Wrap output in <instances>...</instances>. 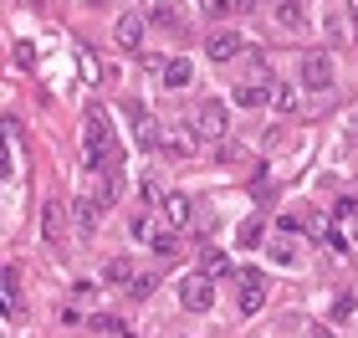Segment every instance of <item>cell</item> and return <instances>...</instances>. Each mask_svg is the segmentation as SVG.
I'll return each instance as SVG.
<instances>
[{
  "label": "cell",
  "mask_w": 358,
  "mask_h": 338,
  "mask_svg": "<svg viewBox=\"0 0 358 338\" xmlns=\"http://www.w3.org/2000/svg\"><path fill=\"white\" fill-rule=\"evenodd\" d=\"M15 67H36V41H15Z\"/></svg>",
  "instance_id": "23"
},
{
  "label": "cell",
  "mask_w": 358,
  "mask_h": 338,
  "mask_svg": "<svg viewBox=\"0 0 358 338\" xmlns=\"http://www.w3.org/2000/svg\"><path fill=\"white\" fill-rule=\"evenodd\" d=\"M134 123H138V134H134V139H138V149H159V143H164V128H159L143 108H134Z\"/></svg>",
  "instance_id": "11"
},
{
  "label": "cell",
  "mask_w": 358,
  "mask_h": 338,
  "mask_svg": "<svg viewBox=\"0 0 358 338\" xmlns=\"http://www.w3.org/2000/svg\"><path fill=\"white\" fill-rule=\"evenodd\" d=\"M271 87H276V83H271ZM271 87H262V83H241V87H236V108H262V103L271 108Z\"/></svg>",
  "instance_id": "13"
},
{
  "label": "cell",
  "mask_w": 358,
  "mask_h": 338,
  "mask_svg": "<svg viewBox=\"0 0 358 338\" xmlns=\"http://www.w3.org/2000/svg\"><path fill=\"white\" fill-rule=\"evenodd\" d=\"M15 302H21V277L15 267H6V313H15Z\"/></svg>",
  "instance_id": "20"
},
{
  "label": "cell",
  "mask_w": 358,
  "mask_h": 338,
  "mask_svg": "<svg viewBox=\"0 0 358 338\" xmlns=\"http://www.w3.org/2000/svg\"><path fill=\"white\" fill-rule=\"evenodd\" d=\"M307 338H338L333 328H307Z\"/></svg>",
  "instance_id": "28"
},
{
  "label": "cell",
  "mask_w": 358,
  "mask_h": 338,
  "mask_svg": "<svg viewBox=\"0 0 358 338\" xmlns=\"http://www.w3.org/2000/svg\"><path fill=\"white\" fill-rule=\"evenodd\" d=\"M302 87L307 92H328L333 87V62L322 57V52H307L302 57Z\"/></svg>",
  "instance_id": "4"
},
{
  "label": "cell",
  "mask_w": 358,
  "mask_h": 338,
  "mask_svg": "<svg viewBox=\"0 0 358 338\" xmlns=\"http://www.w3.org/2000/svg\"><path fill=\"white\" fill-rule=\"evenodd\" d=\"M189 77H194V67L185 57H174V62H164V87H189Z\"/></svg>",
  "instance_id": "15"
},
{
  "label": "cell",
  "mask_w": 358,
  "mask_h": 338,
  "mask_svg": "<svg viewBox=\"0 0 358 338\" xmlns=\"http://www.w3.org/2000/svg\"><path fill=\"white\" fill-rule=\"evenodd\" d=\"M338 225H343V236L353 241V246H358V200H343V205H338V216H333Z\"/></svg>",
  "instance_id": "17"
},
{
  "label": "cell",
  "mask_w": 358,
  "mask_h": 338,
  "mask_svg": "<svg viewBox=\"0 0 358 338\" xmlns=\"http://www.w3.org/2000/svg\"><path fill=\"white\" fill-rule=\"evenodd\" d=\"M113 41H118L123 52H138V46H143V15L138 10H123L118 26H113Z\"/></svg>",
  "instance_id": "6"
},
{
  "label": "cell",
  "mask_w": 358,
  "mask_h": 338,
  "mask_svg": "<svg viewBox=\"0 0 358 338\" xmlns=\"http://www.w3.org/2000/svg\"><path fill=\"white\" fill-rule=\"evenodd\" d=\"M179 302H185L189 313H205L210 302H215V277H205V272H189V277H179Z\"/></svg>",
  "instance_id": "3"
},
{
  "label": "cell",
  "mask_w": 358,
  "mask_h": 338,
  "mask_svg": "<svg viewBox=\"0 0 358 338\" xmlns=\"http://www.w3.org/2000/svg\"><path fill=\"white\" fill-rule=\"evenodd\" d=\"M256 241H262V225H256V220L241 225V246H256Z\"/></svg>",
  "instance_id": "26"
},
{
  "label": "cell",
  "mask_w": 358,
  "mask_h": 338,
  "mask_svg": "<svg viewBox=\"0 0 358 338\" xmlns=\"http://www.w3.org/2000/svg\"><path fill=\"white\" fill-rule=\"evenodd\" d=\"M200 10L205 15H225V10H236V0H200Z\"/></svg>",
  "instance_id": "25"
},
{
  "label": "cell",
  "mask_w": 358,
  "mask_h": 338,
  "mask_svg": "<svg viewBox=\"0 0 358 338\" xmlns=\"http://www.w3.org/2000/svg\"><path fill=\"white\" fill-rule=\"evenodd\" d=\"M164 143H169V154H194V143H200V139H194L189 128H174V139H164Z\"/></svg>",
  "instance_id": "19"
},
{
  "label": "cell",
  "mask_w": 358,
  "mask_h": 338,
  "mask_svg": "<svg viewBox=\"0 0 358 338\" xmlns=\"http://www.w3.org/2000/svg\"><path fill=\"white\" fill-rule=\"evenodd\" d=\"M103 277H108V282H128L134 272H128V262H123V256H113V262L103 267Z\"/></svg>",
  "instance_id": "22"
},
{
  "label": "cell",
  "mask_w": 358,
  "mask_h": 338,
  "mask_svg": "<svg viewBox=\"0 0 358 338\" xmlns=\"http://www.w3.org/2000/svg\"><path fill=\"white\" fill-rule=\"evenodd\" d=\"M134 236L138 241H154L159 231H154V216H134Z\"/></svg>",
  "instance_id": "24"
},
{
  "label": "cell",
  "mask_w": 358,
  "mask_h": 338,
  "mask_svg": "<svg viewBox=\"0 0 358 338\" xmlns=\"http://www.w3.org/2000/svg\"><path fill=\"white\" fill-rule=\"evenodd\" d=\"M41 236H46V241H62V236H67V205H62V200L46 205V216H41Z\"/></svg>",
  "instance_id": "12"
},
{
  "label": "cell",
  "mask_w": 358,
  "mask_h": 338,
  "mask_svg": "<svg viewBox=\"0 0 358 338\" xmlns=\"http://www.w3.org/2000/svg\"><path fill=\"white\" fill-rule=\"evenodd\" d=\"M236 282H241V293H246V297H241V318L262 313V308H266V287H262V277H256L251 267H241V272H236Z\"/></svg>",
  "instance_id": "5"
},
{
  "label": "cell",
  "mask_w": 358,
  "mask_h": 338,
  "mask_svg": "<svg viewBox=\"0 0 358 338\" xmlns=\"http://www.w3.org/2000/svg\"><path fill=\"white\" fill-rule=\"evenodd\" d=\"M200 267H205V277H225V272H231V256L210 246V251H200Z\"/></svg>",
  "instance_id": "18"
},
{
  "label": "cell",
  "mask_w": 358,
  "mask_h": 338,
  "mask_svg": "<svg viewBox=\"0 0 358 338\" xmlns=\"http://www.w3.org/2000/svg\"><path fill=\"white\" fill-rule=\"evenodd\" d=\"M276 26L292 31V36H307V31H313V21H307V10H302V0H276Z\"/></svg>",
  "instance_id": "7"
},
{
  "label": "cell",
  "mask_w": 358,
  "mask_h": 338,
  "mask_svg": "<svg viewBox=\"0 0 358 338\" xmlns=\"http://www.w3.org/2000/svg\"><path fill=\"white\" fill-rule=\"evenodd\" d=\"M236 10H241V15H246V10H256V0H236Z\"/></svg>",
  "instance_id": "29"
},
{
  "label": "cell",
  "mask_w": 358,
  "mask_h": 338,
  "mask_svg": "<svg viewBox=\"0 0 358 338\" xmlns=\"http://www.w3.org/2000/svg\"><path fill=\"white\" fill-rule=\"evenodd\" d=\"M205 52H210V62H231L236 52H246V46H241L236 31H215V36L205 41Z\"/></svg>",
  "instance_id": "9"
},
{
  "label": "cell",
  "mask_w": 358,
  "mask_h": 338,
  "mask_svg": "<svg viewBox=\"0 0 358 338\" xmlns=\"http://www.w3.org/2000/svg\"><path fill=\"white\" fill-rule=\"evenodd\" d=\"M322 31H328V41L338 46V52H353V46H358V10L333 6L328 21H322Z\"/></svg>",
  "instance_id": "2"
},
{
  "label": "cell",
  "mask_w": 358,
  "mask_h": 338,
  "mask_svg": "<svg viewBox=\"0 0 358 338\" xmlns=\"http://www.w3.org/2000/svg\"><path fill=\"white\" fill-rule=\"evenodd\" d=\"M189 128H194V139H200V143H220L225 134H231V113H225L220 98H205L200 108H194Z\"/></svg>",
  "instance_id": "1"
},
{
  "label": "cell",
  "mask_w": 358,
  "mask_h": 338,
  "mask_svg": "<svg viewBox=\"0 0 358 338\" xmlns=\"http://www.w3.org/2000/svg\"><path fill=\"white\" fill-rule=\"evenodd\" d=\"M149 246H154V256H159V262H169V256H174V231H159V236L149 241Z\"/></svg>",
  "instance_id": "21"
},
{
  "label": "cell",
  "mask_w": 358,
  "mask_h": 338,
  "mask_svg": "<svg viewBox=\"0 0 358 338\" xmlns=\"http://www.w3.org/2000/svg\"><path fill=\"white\" fill-rule=\"evenodd\" d=\"M266 256H271L276 267H297V236H292V231L287 236H271L266 241Z\"/></svg>",
  "instance_id": "10"
},
{
  "label": "cell",
  "mask_w": 358,
  "mask_h": 338,
  "mask_svg": "<svg viewBox=\"0 0 358 338\" xmlns=\"http://www.w3.org/2000/svg\"><path fill=\"white\" fill-rule=\"evenodd\" d=\"M77 57H83V77H87V83H97V62H92V52H77Z\"/></svg>",
  "instance_id": "27"
},
{
  "label": "cell",
  "mask_w": 358,
  "mask_h": 338,
  "mask_svg": "<svg viewBox=\"0 0 358 338\" xmlns=\"http://www.w3.org/2000/svg\"><path fill=\"white\" fill-rule=\"evenodd\" d=\"M164 225H169V231H185V225H194V200L179 195V190H174V195H164Z\"/></svg>",
  "instance_id": "8"
},
{
  "label": "cell",
  "mask_w": 358,
  "mask_h": 338,
  "mask_svg": "<svg viewBox=\"0 0 358 338\" xmlns=\"http://www.w3.org/2000/svg\"><path fill=\"white\" fill-rule=\"evenodd\" d=\"M271 108H276V113H297V108H302L297 87H292V83H276V87H271Z\"/></svg>",
  "instance_id": "16"
},
{
  "label": "cell",
  "mask_w": 358,
  "mask_h": 338,
  "mask_svg": "<svg viewBox=\"0 0 358 338\" xmlns=\"http://www.w3.org/2000/svg\"><path fill=\"white\" fill-rule=\"evenodd\" d=\"M108 205L103 200H77V211H72V220L83 225V231H97V216H103Z\"/></svg>",
  "instance_id": "14"
}]
</instances>
